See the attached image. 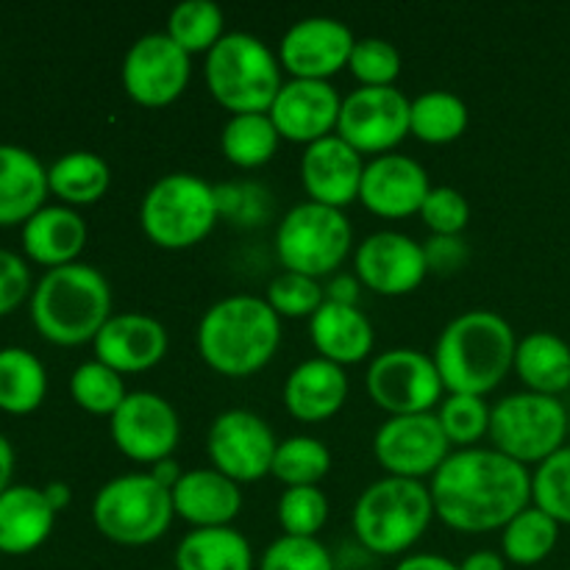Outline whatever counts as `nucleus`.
<instances>
[{
  "label": "nucleus",
  "instance_id": "864d4df0",
  "mask_svg": "<svg viewBox=\"0 0 570 570\" xmlns=\"http://www.w3.org/2000/svg\"><path fill=\"white\" fill-rule=\"evenodd\" d=\"M11 476H14V449L9 438L0 434V495L11 488Z\"/></svg>",
  "mask_w": 570,
  "mask_h": 570
},
{
  "label": "nucleus",
  "instance_id": "9b49d317",
  "mask_svg": "<svg viewBox=\"0 0 570 570\" xmlns=\"http://www.w3.org/2000/svg\"><path fill=\"white\" fill-rule=\"evenodd\" d=\"M365 387L373 404L390 417L432 412L443 401L445 390L434 356L415 348H390L373 356Z\"/></svg>",
  "mask_w": 570,
  "mask_h": 570
},
{
  "label": "nucleus",
  "instance_id": "a18cd8bd",
  "mask_svg": "<svg viewBox=\"0 0 570 570\" xmlns=\"http://www.w3.org/2000/svg\"><path fill=\"white\" fill-rule=\"evenodd\" d=\"M421 217L438 237H460L471 220V204L454 187H432L421 206Z\"/></svg>",
  "mask_w": 570,
  "mask_h": 570
},
{
  "label": "nucleus",
  "instance_id": "7c9ffc66",
  "mask_svg": "<svg viewBox=\"0 0 570 570\" xmlns=\"http://www.w3.org/2000/svg\"><path fill=\"white\" fill-rule=\"evenodd\" d=\"M50 193L65 206H92L109 193L111 170L92 150H70L48 167Z\"/></svg>",
  "mask_w": 570,
  "mask_h": 570
},
{
  "label": "nucleus",
  "instance_id": "58836bf2",
  "mask_svg": "<svg viewBox=\"0 0 570 570\" xmlns=\"http://www.w3.org/2000/svg\"><path fill=\"white\" fill-rule=\"evenodd\" d=\"M434 415L451 445L473 449L479 440L490 434V406L482 395L449 393L440 401V410Z\"/></svg>",
  "mask_w": 570,
  "mask_h": 570
},
{
  "label": "nucleus",
  "instance_id": "bb28decb",
  "mask_svg": "<svg viewBox=\"0 0 570 570\" xmlns=\"http://www.w3.org/2000/svg\"><path fill=\"white\" fill-rule=\"evenodd\" d=\"M309 337L317 354L334 365H356L373 351V323L360 306L323 301L321 309L309 317Z\"/></svg>",
  "mask_w": 570,
  "mask_h": 570
},
{
  "label": "nucleus",
  "instance_id": "f3484780",
  "mask_svg": "<svg viewBox=\"0 0 570 570\" xmlns=\"http://www.w3.org/2000/svg\"><path fill=\"white\" fill-rule=\"evenodd\" d=\"M356 39L345 22L334 17H304L293 22L278 45L282 70L293 78L328 81L343 67H348Z\"/></svg>",
  "mask_w": 570,
  "mask_h": 570
},
{
  "label": "nucleus",
  "instance_id": "aec40b11",
  "mask_svg": "<svg viewBox=\"0 0 570 570\" xmlns=\"http://www.w3.org/2000/svg\"><path fill=\"white\" fill-rule=\"evenodd\" d=\"M429 189L432 184H429L426 167L412 156L393 150V154L373 156V161H367L360 200L373 215L399 220V217L421 215Z\"/></svg>",
  "mask_w": 570,
  "mask_h": 570
},
{
  "label": "nucleus",
  "instance_id": "0eeeda50",
  "mask_svg": "<svg viewBox=\"0 0 570 570\" xmlns=\"http://www.w3.org/2000/svg\"><path fill=\"white\" fill-rule=\"evenodd\" d=\"M217 217V189L195 173H167L150 184L139 204L145 237L165 250H187L204 243Z\"/></svg>",
  "mask_w": 570,
  "mask_h": 570
},
{
  "label": "nucleus",
  "instance_id": "4c0bfd02",
  "mask_svg": "<svg viewBox=\"0 0 570 570\" xmlns=\"http://www.w3.org/2000/svg\"><path fill=\"white\" fill-rule=\"evenodd\" d=\"M70 395L83 412H89V415L111 417L120 410L122 401H126L128 390L120 373L111 371L104 362L89 360L72 371Z\"/></svg>",
  "mask_w": 570,
  "mask_h": 570
},
{
  "label": "nucleus",
  "instance_id": "dca6fc26",
  "mask_svg": "<svg viewBox=\"0 0 570 570\" xmlns=\"http://www.w3.org/2000/svg\"><path fill=\"white\" fill-rule=\"evenodd\" d=\"M109 432L122 456L154 465L173 456L181 440V421L167 399L148 390H134L109 417Z\"/></svg>",
  "mask_w": 570,
  "mask_h": 570
},
{
  "label": "nucleus",
  "instance_id": "f8f14e48",
  "mask_svg": "<svg viewBox=\"0 0 570 570\" xmlns=\"http://www.w3.org/2000/svg\"><path fill=\"white\" fill-rule=\"evenodd\" d=\"M278 440L265 417L250 410H226L212 421L206 451L215 471L237 484L259 482L273 468Z\"/></svg>",
  "mask_w": 570,
  "mask_h": 570
},
{
  "label": "nucleus",
  "instance_id": "5fc2aeb1",
  "mask_svg": "<svg viewBox=\"0 0 570 570\" xmlns=\"http://www.w3.org/2000/svg\"><path fill=\"white\" fill-rule=\"evenodd\" d=\"M42 493H45V499H48V504L56 510V515H59V512L65 510V507L70 504V499H72L70 488H67L65 482H50V484H45Z\"/></svg>",
  "mask_w": 570,
  "mask_h": 570
},
{
  "label": "nucleus",
  "instance_id": "c9c22d12",
  "mask_svg": "<svg viewBox=\"0 0 570 570\" xmlns=\"http://www.w3.org/2000/svg\"><path fill=\"white\" fill-rule=\"evenodd\" d=\"M226 17L223 9L212 0H184L167 17V37L178 45V48L193 53H209L226 33Z\"/></svg>",
  "mask_w": 570,
  "mask_h": 570
},
{
  "label": "nucleus",
  "instance_id": "603ef678",
  "mask_svg": "<svg viewBox=\"0 0 570 570\" xmlns=\"http://www.w3.org/2000/svg\"><path fill=\"white\" fill-rule=\"evenodd\" d=\"M150 476L156 479V482L161 484V488H167V490H173L178 484V479L184 476V471H181V465H178L176 460H173V456H167V460H159V462H154V465H150Z\"/></svg>",
  "mask_w": 570,
  "mask_h": 570
},
{
  "label": "nucleus",
  "instance_id": "a878e982",
  "mask_svg": "<svg viewBox=\"0 0 570 570\" xmlns=\"http://www.w3.org/2000/svg\"><path fill=\"white\" fill-rule=\"evenodd\" d=\"M22 250L31 262L48 267H65L78 262L87 245V223L76 209L65 204L42 206L31 220L22 226Z\"/></svg>",
  "mask_w": 570,
  "mask_h": 570
},
{
  "label": "nucleus",
  "instance_id": "c85d7f7f",
  "mask_svg": "<svg viewBox=\"0 0 570 570\" xmlns=\"http://www.w3.org/2000/svg\"><path fill=\"white\" fill-rule=\"evenodd\" d=\"M529 393L560 395L570 387V345L554 332H532L518 340L515 367Z\"/></svg>",
  "mask_w": 570,
  "mask_h": 570
},
{
  "label": "nucleus",
  "instance_id": "20e7f679",
  "mask_svg": "<svg viewBox=\"0 0 570 570\" xmlns=\"http://www.w3.org/2000/svg\"><path fill=\"white\" fill-rule=\"evenodd\" d=\"M111 317V287L104 273L83 262L53 267L33 284L31 321L48 343L76 348L95 343Z\"/></svg>",
  "mask_w": 570,
  "mask_h": 570
},
{
  "label": "nucleus",
  "instance_id": "393cba45",
  "mask_svg": "<svg viewBox=\"0 0 570 570\" xmlns=\"http://www.w3.org/2000/svg\"><path fill=\"white\" fill-rule=\"evenodd\" d=\"M48 167L20 145H0V228L26 226L48 206Z\"/></svg>",
  "mask_w": 570,
  "mask_h": 570
},
{
  "label": "nucleus",
  "instance_id": "49530a36",
  "mask_svg": "<svg viewBox=\"0 0 570 570\" xmlns=\"http://www.w3.org/2000/svg\"><path fill=\"white\" fill-rule=\"evenodd\" d=\"M31 271L20 254L0 248V317L11 315L26 298H31Z\"/></svg>",
  "mask_w": 570,
  "mask_h": 570
},
{
  "label": "nucleus",
  "instance_id": "423d86ee",
  "mask_svg": "<svg viewBox=\"0 0 570 570\" xmlns=\"http://www.w3.org/2000/svg\"><path fill=\"white\" fill-rule=\"evenodd\" d=\"M434 518L432 490L415 479L384 476L367 484L354 507V534L371 554L410 551Z\"/></svg>",
  "mask_w": 570,
  "mask_h": 570
},
{
  "label": "nucleus",
  "instance_id": "ea45409f",
  "mask_svg": "<svg viewBox=\"0 0 570 570\" xmlns=\"http://www.w3.org/2000/svg\"><path fill=\"white\" fill-rule=\"evenodd\" d=\"M532 504L554 518L560 527H570V445L534 468Z\"/></svg>",
  "mask_w": 570,
  "mask_h": 570
},
{
  "label": "nucleus",
  "instance_id": "4be33fe9",
  "mask_svg": "<svg viewBox=\"0 0 570 570\" xmlns=\"http://www.w3.org/2000/svg\"><path fill=\"white\" fill-rule=\"evenodd\" d=\"M95 360L120 376L145 373L167 354V328L145 312H120L106 321L92 343Z\"/></svg>",
  "mask_w": 570,
  "mask_h": 570
},
{
  "label": "nucleus",
  "instance_id": "1a4fd4ad",
  "mask_svg": "<svg viewBox=\"0 0 570 570\" xmlns=\"http://www.w3.org/2000/svg\"><path fill=\"white\" fill-rule=\"evenodd\" d=\"M490 440L493 449L523 468L543 465L566 449L568 410L554 395L512 393L490 406Z\"/></svg>",
  "mask_w": 570,
  "mask_h": 570
},
{
  "label": "nucleus",
  "instance_id": "cd10ccee",
  "mask_svg": "<svg viewBox=\"0 0 570 570\" xmlns=\"http://www.w3.org/2000/svg\"><path fill=\"white\" fill-rule=\"evenodd\" d=\"M56 510L45 499L42 488L11 484L0 495V554L26 557L50 538Z\"/></svg>",
  "mask_w": 570,
  "mask_h": 570
},
{
  "label": "nucleus",
  "instance_id": "37998d69",
  "mask_svg": "<svg viewBox=\"0 0 570 570\" xmlns=\"http://www.w3.org/2000/svg\"><path fill=\"white\" fill-rule=\"evenodd\" d=\"M348 70L360 81V87H393L401 72V53L387 39H356L354 50H351Z\"/></svg>",
  "mask_w": 570,
  "mask_h": 570
},
{
  "label": "nucleus",
  "instance_id": "2eb2a0df",
  "mask_svg": "<svg viewBox=\"0 0 570 570\" xmlns=\"http://www.w3.org/2000/svg\"><path fill=\"white\" fill-rule=\"evenodd\" d=\"M193 56L178 48L167 33H145L128 48L122 59V89L131 100L148 109H161L181 98L189 83Z\"/></svg>",
  "mask_w": 570,
  "mask_h": 570
},
{
  "label": "nucleus",
  "instance_id": "39448f33",
  "mask_svg": "<svg viewBox=\"0 0 570 570\" xmlns=\"http://www.w3.org/2000/svg\"><path fill=\"white\" fill-rule=\"evenodd\" d=\"M204 78L212 98L232 115H267L284 87L278 56L245 31L226 33L206 53Z\"/></svg>",
  "mask_w": 570,
  "mask_h": 570
},
{
  "label": "nucleus",
  "instance_id": "a19ab883",
  "mask_svg": "<svg viewBox=\"0 0 570 570\" xmlns=\"http://www.w3.org/2000/svg\"><path fill=\"white\" fill-rule=\"evenodd\" d=\"M278 523L289 538H315L328 521V499L317 484L287 488L278 499Z\"/></svg>",
  "mask_w": 570,
  "mask_h": 570
},
{
  "label": "nucleus",
  "instance_id": "6ab92c4d",
  "mask_svg": "<svg viewBox=\"0 0 570 570\" xmlns=\"http://www.w3.org/2000/svg\"><path fill=\"white\" fill-rule=\"evenodd\" d=\"M340 109H343V98L332 87V81L289 78L278 89L267 115H271L282 139L312 145L337 131Z\"/></svg>",
  "mask_w": 570,
  "mask_h": 570
},
{
  "label": "nucleus",
  "instance_id": "b1692460",
  "mask_svg": "<svg viewBox=\"0 0 570 570\" xmlns=\"http://www.w3.org/2000/svg\"><path fill=\"white\" fill-rule=\"evenodd\" d=\"M348 399L345 367L315 356L304 360L284 382V406L295 421L321 423L337 415Z\"/></svg>",
  "mask_w": 570,
  "mask_h": 570
},
{
  "label": "nucleus",
  "instance_id": "72a5a7b5",
  "mask_svg": "<svg viewBox=\"0 0 570 570\" xmlns=\"http://www.w3.org/2000/svg\"><path fill=\"white\" fill-rule=\"evenodd\" d=\"M468 128V104L445 89H429L412 100L410 134L426 145L454 142Z\"/></svg>",
  "mask_w": 570,
  "mask_h": 570
},
{
  "label": "nucleus",
  "instance_id": "8fccbe9b",
  "mask_svg": "<svg viewBox=\"0 0 570 570\" xmlns=\"http://www.w3.org/2000/svg\"><path fill=\"white\" fill-rule=\"evenodd\" d=\"M395 570H460V566L440 554H412L404 557Z\"/></svg>",
  "mask_w": 570,
  "mask_h": 570
},
{
  "label": "nucleus",
  "instance_id": "412c9836",
  "mask_svg": "<svg viewBox=\"0 0 570 570\" xmlns=\"http://www.w3.org/2000/svg\"><path fill=\"white\" fill-rule=\"evenodd\" d=\"M362 176H365L362 154L337 134L306 145L301 156V181H304L306 195L315 204L332 206V209H345L360 200Z\"/></svg>",
  "mask_w": 570,
  "mask_h": 570
},
{
  "label": "nucleus",
  "instance_id": "e433bc0d",
  "mask_svg": "<svg viewBox=\"0 0 570 570\" xmlns=\"http://www.w3.org/2000/svg\"><path fill=\"white\" fill-rule=\"evenodd\" d=\"M332 471V451L326 443L309 434L278 440L271 473L287 488H312Z\"/></svg>",
  "mask_w": 570,
  "mask_h": 570
},
{
  "label": "nucleus",
  "instance_id": "79ce46f5",
  "mask_svg": "<svg viewBox=\"0 0 570 570\" xmlns=\"http://www.w3.org/2000/svg\"><path fill=\"white\" fill-rule=\"evenodd\" d=\"M265 301L273 306L278 317H289V321H298V317H312L326 301V289L321 287V282L304 273L284 271L267 284Z\"/></svg>",
  "mask_w": 570,
  "mask_h": 570
},
{
  "label": "nucleus",
  "instance_id": "7ed1b4c3",
  "mask_svg": "<svg viewBox=\"0 0 570 570\" xmlns=\"http://www.w3.org/2000/svg\"><path fill=\"white\" fill-rule=\"evenodd\" d=\"M515 328L507 317L490 309H471L443 328L432 356L449 393L484 399L515 367Z\"/></svg>",
  "mask_w": 570,
  "mask_h": 570
},
{
  "label": "nucleus",
  "instance_id": "3c124183",
  "mask_svg": "<svg viewBox=\"0 0 570 570\" xmlns=\"http://www.w3.org/2000/svg\"><path fill=\"white\" fill-rule=\"evenodd\" d=\"M460 570H507V560L499 551H473L460 562Z\"/></svg>",
  "mask_w": 570,
  "mask_h": 570
},
{
  "label": "nucleus",
  "instance_id": "6e6d98bb",
  "mask_svg": "<svg viewBox=\"0 0 570 570\" xmlns=\"http://www.w3.org/2000/svg\"><path fill=\"white\" fill-rule=\"evenodd\" d=\"M568 440H570V410H568Z\"/></svg>",
  "mask_w": 570,
  "mask_h": 570
},
{
  "label": "nucleus",
  "instance_id": "2f4dec72",
  "mask_svg": "<svg viewBox=\"0 0 570 570\" xmlns=\"http://www.w3.org/2000/svg\"><path fill=\"white\" fill-rule=\"evenodd\" d=\"M48 395V371L37 354L20 345L0 348V412L31 415Z\"/></svg>",
  "mask_w": 570,
  "mask_h": 570
},
{
  "label": "nucleus",
  "instance_id": "4468645a",
  "mask_svg": "<svg viewBox=\"0 0 570 570\" xmlns=\"http://www.w3.org/2000/svg\"><path fill=\"white\" fill-rule=\"evenodd\" d=\"M373 454L387 476L423 482L426 476H434L438 468L449 460L451 443L434 412L393 415L379 426L373 438Z\"/></svg>",
  "mask_w": 570,
  "mask_h": 570
},
{
  "label": "nucleus",
  "instance_id": "473e14b6",
  "mask_svg": "<svg viewBox=\"0 0 570 570\" xmlns=\"http://www.w3.org/2000/svg\"><path fill=\"white\" fill-rule=\"evenodd\" d=\"M560 540V523L540 507L529 504L501 529V554L512 566H540L549 560Z\"/></svg>",
  "mask_w": 570,
  "mask_h": 570
},
{
  "label": "nucleus",
  "instance_id": "5701e85b",
  "mask_svg": "<svg viewBox=\"0 0 570 570\" xmlns=\"http://www.w3.org/2000/svg\"><path fill=\"white\" fill-rule=\"evenodd\" d=\"M173 493V507L181 521L193 529L232 527L243 510V490L237 482L223 476L215 468H195L178 479Z\"/></svg>",
  "mask_w": 570,
  "mask_h": 570
},
{
  "label": "nucleus",
  "instance_id": "6e6552de",
  "mask_svg": "<svg viewBox=\"0 0 570 570\" xmlns=\"http://www.w3.org/2000/svg\"><path fill=\"white\" fill-rule=\"evenodd\" d=\"M176 518L173 493L150 473H126L98 490L92 501V523L109 543L150 546L165 538Z\"/></svg>",
  "mask_w": 570,
  "mask_h": 570
},
{
  "label": "nucleus",
  "instance_id": "9d476101",
  "mask_svg": "<svg viewBox=\"0 0 570 570\" xmlns=\"http://www.w3.org/2000/svg\"><path fill=\"white\" fill-rule=\"evenodd\" d=\"M354 228L343 209L304 200L282 217L276 228V254L284 271L321 278L337 271L351 254Z\"/></svg>",
  "mask_w": 570,
  "mask_h": 570
},
{
  "label": "nucleus",
  "instance_id": "f704fd0d",
  "mask_svg": "<svg viewBox=\"0 0 570 570\" xmlns=\"http://www.w3.org/2000/svg\"><path fill=\"white\" fill-rule=\"evenodd\" d=\"M278 142L282 134L273 126L271 115H232L220 134L223 156L243 170L267 165L276 156Z\"/></svg>",
  "mask_w": 570,
  "mask_h": 570
},
{
  "label": "nucleus",
  "instance_id": "f03ea898",
  "mask_svg": "<svg viewBox=\"0 0 570 570\" xmlns=\"http://www.w3.org/2000/svg\"><path fill=\"white\" fill-rule=\"evenodd\" d=\"M195 343L200 360L220 376H254L276 356L282 317L259 295H228L204 312Z\"/></svg>",
  "mask_w": 570,
  "mask_h": 570
},
{
  "label": "nucleus",
  "instance_id": "ddd939ff",
  "mask_svg": "<svg viewBox=\"0 0 570 570\" xmlns=\"http://www.w3.org/2000/svg\"><path fill=\"white\" fill-rule=\"evenodd\" d=\"M412 100L395 87H360L343 98L337 137L360 154H393L410 134Z\"/></svg>",
  "mask_w": 570,
  "mask_h": 570
},
{
  "label": "nucleus",
  "instance_id": "09e8293b",
  "mask_svg": "<svg viewBox=\"0 0 570 570\" xmlns=\"http://www.w3.org/2000/svg\"><path fill=\"white\" fill-rule=\"evenodd\" d=\"M323 289H326V301H334V304L356 306L360 301V278L354 276H334Z\"/></svg>",
  "mask_w": 570,
  "mask_h": 570
},
{
  "label": "nucleus",
  "instance_id": "f257e3e1",
  "mask_svg": "<svg viewBox=\"0 0 570 570\" xmlns=\"http://www.w3.org/2000/svg\"><path fill=\"white\" fill-rule=\"evenodd\" d=\"M434 515L454 532L504 529L532 504V471L495 449H460L432 476Z\"/></svg>",
  "mask_w": 570,
  "mask_h": 570
},
{
  "label": "nucleus",
  "instance_id": "c03bdc74",
  "mask_svg": "<svg viewBox=\"0 0 570 570\" xmlns=\"http://www.w3.org/2000/svg\"><path fill=\"white\" fill-rule=\"evenodd\" d=\"M259 570H334V560L317 538L282 534L265 549Z\"/></svg>",
  "mask_w": 570,
  "mask_h": 570
},
{
  "label": "nucleus",
  "instance_id": "c756f323",
  "mask_svg": "<svg viewBox=\"0 0 570 570\" xmlns=\"http://www.w3.org/2000/svg\"><path fill=\"white\" fill-rule=\"evenodd\" d=\"M176 570H254V549L234 527L193 529L178 543Z\"/></svg>",
  "mask_w": 570,
  "mask_h": 570
},
{
  "label": "nucleus",
  "instance_id": "a211bd4d",
  "mask_svg": "<svg viewBox=\"0 0 570 570\" xmlns=\"http://www.w3.org/2000/svg\"><path fill=\"white\" fill-rule=\"evenodd\" d=\"M354 271L360 284L379 295H410L426 278V250L401 232H376L356 245Z\"/></svg>",
  "mask_w": 570,
  "mask_h": 570
},
{
  "label": "nucleus",
  "instance_id": "de8ad7c7",
  "mask_svg": "<svg viewBox=\"0 0 570 570\" xmlns=\"http://www.w3.org/2000/svg\"><path fill=\"white\" fill-rule=\"evenodd\" d=\"M423 250H426L429 271L438 273H454L468 259V248L462 237H438V234H432V239L423 243Z\"/></svg>",
  "mask_w": 570,
  "mask_h": 570
}]
</instances>
